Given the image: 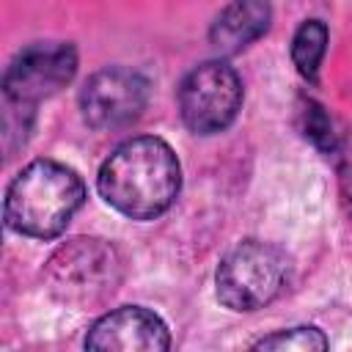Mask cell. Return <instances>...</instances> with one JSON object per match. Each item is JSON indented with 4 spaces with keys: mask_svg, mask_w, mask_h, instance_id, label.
I'll use <instances>...</instances> for the list:
<instances>
[{
    "mask_svg": "<svg viewBox=\"0 0 352 352\" xmlns=\"http://www.w3.org/2000/svg\"><path fill=\"white\" fill-rule=\"evenodd\" d=\"M99 195L129 220L165 214L182 190V165L162 138H132L99 168Z\"/></svg>",
    "mask_w": 352,
    "mask_h": 352,
    "instance_id": "obj_1",
    "label": "cell"
},
{
    "mask_svg": "<svg viewBox=\"0 0 352 352\" xmlns=\"http://www.w3.org/2000/svg\"><path fill=\"white\" fill-rule=\"evenodd\" d=\"M85 204V184L63 162L33 160L6 190V226L33 239H55Z\"/></svg>",
    "mask_w": 352,
    "mask_h": 352,
    "instance_id": "obj_2",
    "label": "cell"
},
{
    "mask_svg": "<svg viewBox=\"0 0 352 352\" xmlns=\"http://www.w3.org/2000/svg\"><path fill=\"white\" fill-rule=\"evenodd\" d=\"M289 275L292 258L286 250L264 239H245L220 258L214 294L226 308L250 314L278 300L289 286Z\"/></svg>",
    "mask_w": 352,
    "mask_h": 352,
    "instance_id": "obj_3",
    "label": "cell"
},
{
    "mask_svg": "<svg viewBox=\"0 0 352 352\" xmlns=\"http://www.w3.org/2000/svg\"><path fill=\"white\" fill-rule=\"evenodd\" d=\"M44 280L60 302L91 308L118 289L121 256L107 239L74 236L50 256Z\"/></svg>",
    "mask_w": 352,
    "mask_h": 352,
    "instance_id": "obj_4",
    "label": "cell"
},
{
    "mask_svg": "<svg viewBox=\"0 0 352 352\" xmlns=\"http://www.w3.org/2000/svg\"><path fill=\"white\" fill-rule=\"evenodd\" d=\"M242 80L226 60L192 66L176 91L179 116L195 135H217L234 124L242 110Z\"/></svg>",
    "mask_w": 352,
    "mask_h": 352,
    "instance_id": "obj_5",
    "label": "cell"
},
{
    "mask_svg": "<svg viewBox=\"0 0 352 352\" xmlns=\"http://www.w3.org/2000/svg\"><path fill=\"white\" fill-rule=\"evenodd\" d=\"M77 50L69 41H33L22 47L3 74V99L38 104L72 82Z\"/></svg>",
    "mask_w": 352,
    "mask_h": 352,
    "instance_id": "obj_6",
    "label": "cell"
},
{
    "mask_svg": "<svg viewBox=\"0 0 352 352\" xmlns=\"http://www.w3.org/2000/svg\"><path fill=\"white\" fill-rule=\"evenodd\" d=\"M148 104V80L126 66H107L80 88V113L91 129L113 132L140 118Z\"/></svg>",
    "mask_w": 352,
    "mask_h": 352,
    "instance_id": "obj_7",
    "label": "cell"
},
{
    "mask_svg": "<svg viewBox=\"0 0 352 352\" xmlns=\"http://www.w3.org/2000/svg\"><path fill=\"white\" fill-rule=\"evenodd\" d=\"M168 324L143 305H124L99 316L85 333V349L96 352H165Z\"/></svg>",
    "mask_w": 352,
    "mask_h": 352,
    "instance_id": "obj_8",
    "label": "cell"
},
{
    "mask_svg": "<svg viewBox=\"0 0 352 352\" xmlns=\"http://www.w3.org/2000/svg\"><path fill=\"white\" fill-rule=\"evenodd\" d=\"M270 19H272L270 0H231L214 16L209 28V44L223 58L236 55L267 33Z\"/></svg>",
    "mask_w": 352,
    "mask_h": 352,
    "instance_id": "obj_9",
    "label": "cell"
},
{
    "mask_svg": "<svg viewBox=\"0 0 352 352\" xmlns=\"http://www.w3.org/2000/svg\"><path fill=\"white\" fill-rule=\"evenodd\" d=\"M327 36L330 33L322 19H305L292 38V60H294L300 77L308 82H316V77H319V63L327 50Z\"/></svg>",
    "mask_w": 352,
    "mask_h": 352,
    "instance_id": "obj_10",
    "label": "cell"
},
{
    "mask_svg": "<svg viewBox=\"0 0 352 352\" xmlns=\"http://www.w3.org/2000/svg\"><path fill=\"white\" fill-rule=\"evenodd\" d=\"M300 129H302V135H305L316 148H322L327 157H333V151L341 146V140H338V135H336V129H333V121H330L327 110H324L316 99H308V96L300 99Z\"/></svg>",
    "mask_w": 352,
    "mask_h": 352,
    "instance_id": "obj_11",
    "label": "cell"
},
{
    "mask_svg": "<svg viewBox=\"0 0 352 352\" xmlns=\"http://www.w3.org/2000/svg\"><path fill=\"white\" fill-rule=\"evenodd\" d=\"M253 349H275V352H322L327 349V338L319 327L300 324L289 330H278L253 344Z\"/></svg>",
    "mask_w": 352,
    "mask_h": 352,
    "instance_id": "obj_12",
    "label": "cell"
},
{
    "mask_svg": "<svg viewBox=\"0 0 352 352\" xmlns=\"http://www.w3.org/2000/svg\"><path fill=\"white\" fill-rule=\"evenodd\" d=\"M33 104L3 99V140H6V157H11L19 146H25L30 126H33Z\"/></svg>",
    "mask_w": 352,
    "mask_h": 352,
    "instance_id": "obj_13",
    "label": "cell"
},
{
    "mask_svg": "<svg viewBox=\"0 0 352 352\" xmlns=\"http://www.w3.org/2000/svg\"><path fill=\"white\" fill-rule=\"evenodd\" d=\"M333 162H336V173H338V195H341V206L346 212V217L352 220V146L341 143L333 151Z\"/></svg>",
    "mask_w": 352,
    "mask_h": 352,
    "instance_id": "obj_14",
    "label": "cell"
}]
</instances>
